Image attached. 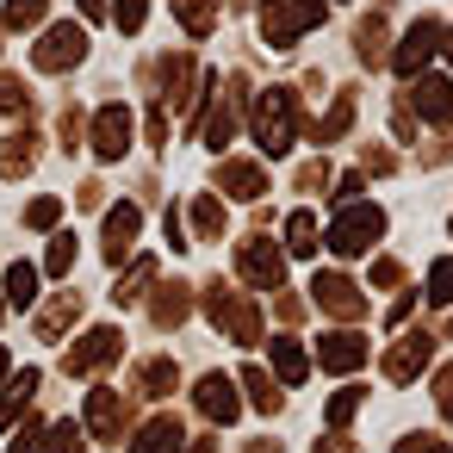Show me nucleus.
Instances as JSON below:
<instances>
[{
    "label": "nucleus",
    "instance_id": "nucleus-33",
    "mask_svg": "<svg viewBox=\"0 0 453 453\" xmlns=\"http://www.w3.org/2000/svg\"><path fill=\"white\" fill-rule=\"evenodd\" d=\"M428 298H434V304H453V261H434V273H428Z\"/></svg>",
    "mask_w": 453,
    "mask_h": 453
},
{
    "label": "nucleus",
    "instance_id": "nucleus-41",
    "mask_svg": "<svg viewBox=\"0 0 453 453\" xmlns=\"http://www.w3.org/2000/svg\"><path fill=\"white\" fill-rule=\"evenodd\" d=\"M81 13L88 19H106V0H81Z\"/></svg>",
    "mask_w": 453,
    "mask_h": 453
},
{
    "label": "nucleus",
    "instance_id": "nucleus-21",
    "mask_svg": "<svg viewBox=\"0 0 453 453\" xmlns=\"http://www.w3.org/2000/svg\"><path fill=\"white\" fill-rule=\"evenodd\" d=\"M199 410H211L218 422H230V416H236V397H230V385H224V379H199Z\"/></svg>",
    "mask_w": 453,
    "mask_h": 453
},
{
    "label": "nucleus",
    "instance_id": "nucleus-29",
    "mask_svg": "<svg viewBox=\"0 0 453 453\" xmlns=\"http://www.w3.org/2000/svg\"><path fill=\"white\" fill-rule=\"evenodd\" d=\"M273 366H280V379H304V372H311V360H304L298 342H280V348H273Z\"/></svg>",
    "mask_w": 453,
    "mask_h": 453
},
{
    "label": "nucleus",
    "instance_id": "nucleus-7",
    "mask_svg": "<svg viewBox=\"0 0 453 453\" xmlns=\"http://www.w3.org/2000/svg\"><path fill=\"white\" fill-rule=\"evenodd\" d=\"M205 311H211L236 342H255V335H261V311H255V304H242L230 286H205Z\"/></svg>",
    "mask_w": 453,
    "mask_h": 453
},
{
    "label": "nucleus",
    "instance_id": "nucleus-9",
    "mask_svg": "<svg viewBox=\"0 0 453 453\" xmlns=\"http://www.w3.org/2000/svg\"><path fill=\"white\" fill-rule=\"evenodd\" d=\"M416 119H428V125H441V131H453V81H441V75H422L416 88H410V100H403Z\"/></svg>",
    "mask_w": 453,
    "mask_h": 453
},
{
    "label": "nucleus",
    "instance_id": "nucleus-3",
    "mask_svg": "<svg viewBox=\"0 0 453 453\" xmlns=\"http://www.w3.org/2000/svg\"><path fill=\"white\" fill-rule=\"evenodd\" d=\"M379 236H385V211H379L372 199H360V205H342V218H335V230H329V249L354 261V255H366Z\"/></svg>",
    "mask_w": 453,
    "mask_h": 453
},
{
    "label": "nucleus",
    "instance_id": "nucleus-32",
    "mask_svg": "<svg viewBox=\"0 0 453 453\" xmlns=\"http://www.w3.org/2000/svg\"><path fill=\"white\" fill-rule=\"evenodd\" d=\"M137 453H174V422H150L143 441H137Z\"/></svg>",
    "mask_w": 453,
    "mask_h": 453
},
{
    "label": "nucleus",
    "instance_id": "nucleus-13",
    "mask_svg": "<svg viewBox=\"0 0 453 453\" xmlns=\"http://www.w3.org/2000/svg\"><path fill=\"white\" fill-rule=\"evenodd\" d=\"M119 348H125V335L119 329H94L75 354H69V372H94V366H112L119 360Z\"/></svg>",
    "mask_w": 453,
    "mask_h": 453
},
{
    "label": "nucleus",
    "instance_id": "nucleus-5",
    "mask_svg": "<svg viewBox=\"0 0 453 453\" xmlns=\"http://www.w3.org/2000/svg\"><path fill=\"white\" fill-rule=\"evenodd\" d=\"M434 50H441V19H416V26L397 38V50H391V69H397V75H422Z\"/></svg>",
    "mask_w": 453,
    "mask_h": 453
},
{
    "label": "nucleus",
    "instance_id": "nucleus-38",
    "mask_svg": "<svg viewBox=\"0 0 453 453\" xmlns=\"http://www.w3.org/2000/svg\"><path fill=\"white\" fill-rule=\"evenodd\" d=\"M397 453H447V447H441V441H428V434H410Z\"/></svg>",
    "mask_w": 453,
    "mask_h": 453
},
{
    "label": "nucleus",
    "instance_id": "nucleus-23",
    "mask_svg": "<svg viewBox=\"0 0 453 453\" xmlns=\"http://www.w3.org/2000/svg\"><path fill=\"white\" fill-rule=\"evenodd\" d=\"M193 230H199V236H224V205H218V193H199V199H193Z\"/></svg>",
    "mask_w": 453,
    "mask_h": 453
},
{
    "label": "nucleus",
    "instance_id": "nucleus-27",
    "mask_svg": "<svg viewBox=\"0 0 453 453\" xmlns=\"http://www.w3.org/2000/svg\"><path fill=\"white\" fill-rule=\"evenodd\" d=\"M7 298H13V304H32V298H38V273H32L26 261L7 267Z\"/></svg>",
    "mask_w": 453,
    "mask_h": 453
},
{
    "label": "nucleus",
    "instance_id": "nucleus-42",
    "mask_svg": "<svg viewBox=\"0 0 453 453\" xmlns=\"http://www.w3.org/2000/svg\"><path fill=\"white\" fill-rule=\"evenodd\" d=\"M0 366H7V354H0Z\"/></svg>",
    "mask_w": 453,
    "mask_h": 453
},
{
    "label": "nucleus",
    "instance_id": "nucleus-37",
    "mask_svg": "<svg viewBox=\"0 0 453 453\" xmlns=\"http://www.w3.org/2000/svg\"><path fill=\"white\" fill-rule=\"evenodd\" d=\"M397 280H403V267H397L391 255H385V261H372V286H397Z\"/></svg>",
    "mask_w": 453,
    "mask_h": 453
},
{
    "label": "nucleus",
    "instance_id": "nucleus-34",
    "mask_svg": "<svg viewBox=\"0 0 453 453\" xmlns=\"http://www.w3.org/2000/svg\"><path fill=\"white\" fill-rule=\"evenodd\" d=\"M57 218H63V205H57V199H32V205H26V224H32V230H50Z\"/></svg>",
    "mask_w": 453,
    "mask_h": 453
},
{
    "label": "nucleus",
    "instance_id": "nucleus-14",
    "mask_svg": "<svg viewBox=\"0 0 453 453\" xmlns=\"http://www.w3.org/2000/svg\"><path fill=\"white\" fill-rule=\"evenodd\" d=\"M317 304H323L329 317H360V292H354V280H342V273H323V280H317Z\"/></svg>",
    "mask_w": 453,
    "mask_h": 453
},
{
    "label": "nucleus",
    "instance_id": "nucleus-8",
    "mask_svg": "<svg viewBox=\"0 0 453 453\" xmlns=\"http://www.w3.org/2000/svg\"><path fill=\"white\" fill-rule=\"evenodd\" d=\"M125 150H131V106H100L94 112V156L100 162H125Z\"/></svg>",
    "mask_w": 453,
    "mask_h": 453
},
{
    "label": "nucleus",
    "instance_id": "nucleus-12",
    "mask_svg": "<svg viewBox=\"0 0 453 453\" xmlns=\"http://www.w3.org/2000/svg\"><path fill=\"white\" fill-rule=\"evenodd\" d=\"M137 224H143V211H137L131 199H119V205L106 211V224H100V236H106V242H100L106 261H125V249L137 242Z\"/></svg>",
    "mask_w": 453,
    "mask_h": 453
},
{
    "label": "nucleus",
    "instance_id": "nucleus-15",
    "mask_svg": "<svg viewBox=\"0 0 453 453\" xmlns=\"http://www.w3.org/2000/svg\"><path fill=\"white\" fill-rule=\"evenodd\" d=\"M422 360H428V335H403V342L385 354V372H391V379H416Z\"/></svg>",
    "mask_w": 453,
    "mask_h": 453
},
{
    "label": "nucleus",
    "instance_id": "nucleus-28",
    "mask_svg": "<svg viewBox=\"0 0 453 453\" xmlns=\"http://www.w3.org/2000/svg\"><path fill=\"white\" fill-rule=\"evenodd\" d=\"M44 267H50V273H69V267H75V236H69V230H57V236H50Z\"/></svg>",
    "mask_w": 453,
    "mask_h": 453
},
{
    "label": "nucleus",
    "instance_id": "nucleus-4",
    "mask_svg": "<svg viewBox=\"0 0 453 453\" xmlns=\"http://www.w3.org/2000/svg\"><path fill=\"white\" fill-rule=\"evenodd\" d=\"M81 57H88V32L81 26H44V38H38V50H32V63L44 69V75H69V69H81Z\"/></svg>",
    "mask_w": 453,
    "mask_h": 453
},
{
    "label": "nucleus",
    "instance_id": "nucleus-31",
    "mask_svg": "<svg viewBox=\"0 0 453 453\" xmlns=\"http://www.w3.org/2000/svg\"><path fill=\"white\" fill-rule=\"evenodd\" d=\"M187 317V286H162V298H156V323H180Z\"/></svg>",
    "mask_w": 453,
    "mask_h": 453
},
{
    "label": "nucleus",
    "instance_id": "nucleus-25",
    "mask_svg": "<svg viewBox=\"0 0 453 453\" xmlns=\"http://www.w3.org/2000/svg\"><path fill=\"white\" fill-rule=\"evenodd\" d=\"M26 106H32L26 81L19 75H0V119H26Z\"/></svg>",
    "mask_w": 453,
    "mask_h": 453
},
{
    "label": "nucleus",
    "instance_id": "nucleus-10",
    "mask_svg": "<svg viewBox=\"0 0 453 453\" xmlns=\"http://www.w3.org/2000/svg\"><path fill=\"white\" fill-rule=\"evenodd\" d=\"M236 119H242V75H230V94H218L211 119H199V143L205 150H224L230 131H236Z\"/></svg>",
    "mask_w": 453,
    "mask_h": 453
},
{
    "label": "nucleus",
    "instance_id": "nucleus-20",
    "mask_svg": "<svg viewBox=\"0 0 453 453\" xmlns=\"http://www.w3.org/2000/svg\"><path fill=\"white\" fill-rule=\"evenodd\" d=\"M354 106H360V100H354V88H342V94H335V106L317 119V143H335V137L354 125Z\"/></svg>",
    "mask_w": 453,
    "mask_h": 453
},
{
    "label": "nucleus",
    "instance_id": "nucleus-17",
    "mask_svg": "<svg viewBox=\"0 0 453 453\" xmlns=\"http://www.w3.org/2000/svg\"><path fill=\"white\" fill-rule=\"evenodd\" d=\"M366 360V342L360 335H348V329H335V335H323V366H335V372H348V366H360Z\"/></svg>",
    "mask_w": 453,
    "mask_h": 453
},
{
    "label": "nucleus",
    "instance_id": "nucleus-40",
    "mask_svg": "<svg viewBox=\"0 0 453 453\" xmlns=\"http://www.w3.org/2000/svg\"><path fill=\"white\" fill-rule=\"evenodd\" d=\"M441 410H447V416H453V366H447V372H441Z\"/></svg>",
    "mask_w": 453,
    "mask_h": 453
},
{
    "label": "nucleus",
    "instance_id": "nucleus-1",
    "mask_svg": "<svg viewBox=\"0 0 453 453\" xmlns=\"http://www.w3.org/2000/svg\"><path fill=\"white\" fill-rule=\"evenodd\" d=\"M249 125H255V143H261L267 156H286V150L298 143V125H304L298 94H292V88H267V94H255V100H249Z\"/></svg>",
    "mask_w": 453,
    "mask_h": 453
},
{
    "label": "nucleus",
    "instance_id": "nucleus-30",
    "mask_svg": "<svg viewBox=\"0 0 453 453\" xmlns=\"http://www.w3.org/2000/svg\"><path fill=\"white\" fill-rule=\"evenodd\" d=\"M150 273H156V261H150V255H143V261H131V273L119 280V304H131V298L150 286Z\"/></svg>",
    "mask_w": 453,
    "mask_h": 453
},
{
    "label": "nucleus",
    "instance_id": "nucleus-36",
    "mask_svg": "<svg viewBox=\"0 0 453 453\" xmlns=\"http://www.w3.org/2000/svg\"><path fill=\"white\" fill-rule=\"evenodd\" d=\"M304 187H329V168H323V162H304V168H298V193H304Z\"/></svg>",
    "mask_w": 453,
    "mask_h": 453
},
{
    "label": "nucleus",
    "instance_id": "nucleus-26",
    "mask_svg": "<svg viewBox=\"0 0 453 453\" xmlns=\"http://www.w3.org/2000/svg\"><path fill=\"white\" fill-rule=\"evenodd\" d=\"M143 19H150V0H112V26H119L125 38H137Z\"/></svg>",
    "mask_w": 453,
    "mask_h": 453
},
{
    "label": "nucleus",
    "instance_id": "nucleus-24",
    "mask_svg": "<svg viewBox=\"0 0 453 453\" xmlns=\"http://www.w3.org/2000/svg\"><path fill=\"white\" fill-rule=\"evenodd\" d=\"M286 249H292V255H311V249H317V218H311V211H292V218H286Z\"/></svg>",
    "mask_w": 453,
    "mask_h": 453
},
{
    "label": "nucleus",
    "instance_id": "nucleus-35",
    "mask_svg": "<svg viewBox=\"0 0 453 453\" xmlns=\"http://www.w3.org/2000/svg\"><path fill=\"white\" fill-rule=\"evenodd\" d=\"M354 410H360V385H354V391H335V397H329V422H348Z\"/></svg>",
    "mask_w": 453,
    "mask_h": 453
},
{
    "label": "nucleus",
    "instance_id": "nucleus-22",
    "mask_svg": "<svg viewBox=\"0 0 453 453\" xmlns=\"http://www.w3.org/2000/svg\"><path fill=\"white\" fill-rule=\"evenodd\" d=\"M44 7H50V0H7V13H0V26H7V32H32V26L44 19Z\"/></svg>",
    "mask_w": 453,
    "mask_h": 453
},
{
    "label": "nucleus",
    "instance_id": "nucleus-18",
    "mask_svg": "<svg viewBox=\"0 0 453 453\" xmlns=\"http://www.w3.org/2000/svg\"><path fill=\"white\" fill-rule=\"evenodd\" d=\"M174 19H180L187 38H211V26H218V0H174Z\"/></svg>",
    "mask_w": 453,
    "mask_h": 453
},
{
    "label": "nucleus",
    "instance_id": "nucleus-6",
    "mask_svg": "<svg viewBox=\"0 0 453 453\" xmlns=\"http://www.w3.org/2000/svg\"><path fill=\"white\" fill-rule=\"evenodd\" d=\"M236 273L273 292V286L286 280V261H280V249H273L267 236H242V242H236Z\"/></svg>",
    "mask_w": 453,
    "mask_h": 453
},
{
    "label": "nucleus",
    "instance_id": "nucleus-39",
    "mask_svg": "<svg viewBox=\"0 0 453 453\" xmlns=\"http://www.w3.org/2000/svg\"><path fill=\"white\" fill-rule=\"evenodd\" d=\"M50 453H81V447H75V428H57V441H50Z\"/></svg>",
    "mask_w": 453,
    "mask_h": 453
},
{
    "label": "nucleus",
    "instance_id": "nucleus-16",
    "mask_svg": "<svg viewBox=\"0 0 453 453\" xmlns=\"http://www.w3.org/2000/svg\"><path fill=\"white\" fill-rule=\"evenodd\" d=\"M38 150H44V143H38V131H13V137H7V150H0V174H13V180H19V174L38 162Z\"/></svg>",
    "mask_w": 453,
    "mask_h": 453
},
{
    "label": "nucleus",
    "instance_id": "nucleus-2",
    "mask_svg": "<svg viewBox=\"0 0 453 453\" xmlns=\"http://www.w3.org/2000/svg\"><path fill=\"white\" fill-rule=\"evenodd\" d=\"M329 13V0H261V38L273 50H292L304 32H317Z\"/></svg>",
    "mask_w": 453,
    "mask_h": 453
},
{
    "label": "nucleus",
    "instance_id": "nucleus-11",
    "mask_svg": "<svg viewBox=\"0 0 453 453\" xmlns=\"http://www.w3.org/2000/svg\"><path fill=\"white\" fill-rule=\"evenodd\" d=\"M211 187H218L224 199H249V205H255V199L267 193V174H261L255 162H236V156H230V162H218V174H211Z\"/></svg>",
    "mask_w": 453,
    "mask_h": 453
},
{
    "label": "nucleus",
    "instance_id": "nucleus-19",
    "mask_svg": "<svg viewBox=\"0 0 453 453\" xmlns=\"http://www.w3.org/2000/svg\"><path fill=\"white\" fill-rule=\"evenodd\" d=\"M354 50H360V63H366V69H379V63H385V13H366V19H360Z\"/></svg>",
    "mask_w": 453,
    "mask_h": 453
}]
</instances>
